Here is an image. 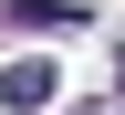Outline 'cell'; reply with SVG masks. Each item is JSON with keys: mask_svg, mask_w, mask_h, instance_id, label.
<instances>
[{"mask_svg": "<svg viewBox=\"0 0 125 115\" xmlns=\"http://www.w3.org/2000/svg\"><path fill=\"white\" fill-rule=\"evenodd\" d=\"M52 94H62V73H52L42 52H21V63H0V105H10V115H42Z\"/></svg>", "mask_w": 125, "mask_h": 115, "instance_id": "1", "label": "cell"}, {"mask_svg": "<svg viewBox=\"0 0 125 115\" xmlns=\"http://www.w3.org/2000/svg\"><path fill=\"white\" fill-rule=\"evenodd\" d=\"M0 21H31V31H62V21H83L73 0H0Z\"/></svg>", "mask_w": 125, "mask_h": 115, "instance_id": "2", "label": "cell"}, {"mask_svg": "<svg viewBox=\"0 0 125 115\" xmlns=\"http://www.w3.org/2000/svg\"><path fill=\"white\" fill-rule=\"evenodd\" d=\"M115 73H125V52H115Z\"/></svg>", "mask_w": 125, "mask_h": 115, "instance_id": "3", "label": "cell"}]
</instances>
